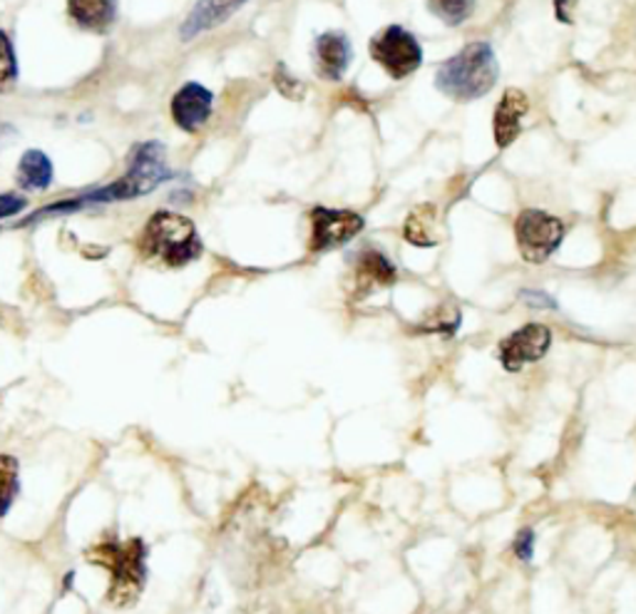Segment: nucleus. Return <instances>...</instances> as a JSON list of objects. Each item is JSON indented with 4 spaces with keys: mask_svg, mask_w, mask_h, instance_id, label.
Instances as JSON below:
<instances>
[{
    "mask_svg": "<svg viewBox=\"0 0 636 614\" xmlns=\"http://www.w3.org/2000/svg\"><path fill=\"white\" fill-rule=\"evenodd\" d=\"M85 558L110 572L107 600L112 607H130L140 600L147 584V545L142 538L97 540L93 548L85 550Z\"/></svg>",
    "mask_w": 636,
    "mask_h": 614,
    "instance_id": "1",
    "label": "nucleus"
},
{
    "mask_svg": "<svg viewBox=\"0 0 636 614\" xmlns=\"http://www.w3.org/2000/svg\"><path fill=\"white\" fill-rule=\"evenodd\" d=\"M500 77L495 51L487 43H470L440 65L435 87L450 100L470 103L493 90Z\"/></svg>",
    "mask_w": 636,
    "mask_h": 614,
    "instance_id": "2",
    "label": "nucleus"
},
{
    "mask_svg": "<svg viewBox=\"0 0 636 614\" xmlns=\"http://www.w3.org/2000/svg\"><path fill=\"white\" fill-rule=\"evenodd\" d=\"M162 152H164V148L160 142L140 144V148L132 152L130 170H127V174H122V180H117L115 184H110V187H103L97 192L85 194V197H77V200L63 202V204H53V207H47L43 214L87 207V204L144 197V194H150L152 190L160 187L162 182H168L172 177V172L164 168Z\"/></svg>",
    "mask_w": 636,
    "mask_h": 614,
    "instance_id": "3",
    "label": "nucleus"
},
{
    "mask_svg": "<svg viewBox=\"0 0 636 614\" xmlns=\"http://www.w3.org/2000/svg\"><path fill=\"white\" fill-rule=\"evenodd\" d=\"M140 251L144 259L177 269L202 257V239L192 219L174 212H154L142 229Z\"/></svg>",
    "mask_w": 636,
    "mask_h": 614,
    "instance_id": "4",
    "label": "nucleus"
},
{
    "mask_svg": "<svg viewBox=\"0 0 636 614\" xmlns=\"http://www.w3.org/2000/svg\"><path fill=\"white\" fill-rule=\"evenodd\" d=\"M515 237L522 259L530 265H542L560 249L564 222L540 209H525L515 222Z\"/></svg>",
    "mask_w": 636,
    "mask_h": 614,
    "instance_id": "5",
    "label": "nucleus"
},
{
    "mask_svg": "<svg viewBox=\"0 0 636 614\" xmlns=\"http://www.w3.org/2000/svg\"><path fill=\"white\" fill-rule=\"evenodd\" d=\"M370 55L388 77L403 80L423 65V47L418 37L400 25H388L370 41Z\"/></svg>",
    "mask_w": 636,
    "mask_h": 614,
    "instance_id": "6",
    "label": "nucleus"
},
{
    "mask_svg": "<svg viewBox=\"0 0 636 614\" xmlns=\"http://www.w3.org/2000/svg\"><path fill=\"white\" fill-rule=\"evenodd\" d=\"M311 244L309 249L313 255L321 251H331L348 244L356 234L364 231L366 219L356 212L348 209H328V207H313L311 214Z\"/></svg>",
    "mask_w": 636,
    "mask_h": 614,
    "instance_id": "7",
    "label": "nucleus"
},
{
    "mask_svg": "<svg viewBox=\"0 0 636 614\" xmlns=\"http://www.w3.org/2000/svg\"><path fill=\"white\" fill-rule=\"evenodd\" d=\"M552 346V331L542 324H527L517 328L500 344V364L505 371H520L525 364L540 360Z\"/></svg>",
    "mask_w": 636,
    "mask_h": 614,
    "instance_id": "8",
    "label": "nucleus"
},
{
    "mask_svg": "<svg viewBox=\"0 0 636 614\" xmlns=\"http://www.w3.org/2000/svg\"><path fill=\"white\" fill-rule=\"evenodd\" d=\"M214 95L200 83H187L172 97V120L184 132H200L212 115Z\"/></svg>",
    "mask_w": 636,
    "mask_h": 614,
    "instance_id": "9",
    "label": "nucleus"
},
{
    "mask_svg": "<svg viewBox=\"0 0 636 614\" xmlns=\"http://www.w3.org/2000/svg\"><path fill=\"white\" fill-rule=\"evenodd\" d=\"M396 281V267L384 251L366 249L354 259V294L368 297L376 289L390 287Z\"/></svg>",
    "mask_w": 636,
    "mask_h": 614,
    "instance_id": "10",
    "label": "nucleus"
},
{
    "mask_svg": "<svg viewBox=\"0 0 636 614\" xmlns=\"http://www.w3.org/2000/svg\"><path fill=\"white\" fill-rule=\"evenodd\" d=\"M313 55H316V67L324 80H341L354 61V47L344 33L331 31L313 41Z\"/></svg>",
    "mask_w": 636,
    "mask_h": 614,
    "instance_id": "11",
    "label": "nucleus"
},
{
    "mask_svg": "<svg viewBox=\"0 0 636 614\" xmlns=\"http://www.w3.org/2000/svg\"><path fill=\"white\" fill-rule=\"evenodd\" d=\"M244 3H249V0H200V3L190 11L187 21L180 28L182 41H192V37L227 23Z\"/></svg>",
    "mask_w": 636,
    "mask_h": 614,
    "instance_id": "12",
    "label": "nucleus"
},
{
    "mask_svg": "<svg viewBox=\"0 0 636 614\" xmlns=\"http://www.w3.org/2000/svg\"><path fill=\"white\" fill-rule=\"evenodd\" d=\"M527 112H530V100H527V95L522 90H507L503 95L500 105L495 107V122H493L497 148L505 150L517 140Z\"/></svg>",
    "mask_w": 636,
    "mask_h": 614,
    "instance_id": "13",
    "label": "nucleus"
},
{
    "mask_svg": "<svg viewBox=\"0 0 636 614\" xmlns=\"http://www.w3.org/2000/svg\"><path fill=\"white\" fill-rule=\"evenodd\" d=\"M67 15L80 31L105 35L115 28L120 6L117 0H67Z\"/></svg>",
    "mask_w": 636,
    "mask_h": 614,
    "instance_id": "14",
    "label": "nucleus"
},
{
    "mask_svg": "<svg viewBox=\"0 0 636 614\" xmlns=\"http://www.w3.org/2000/svg\"><path fill=\"white\" fill-rule=\"evenodd\" d=\"M53 182V162L41 150H28L18 162V184L23 190H47Z\"/></svg>",
    "mask_w": 636,
    "mask_h": 614,
    "instance_id": "15",
    "label": "nucleus"
},
{
    "mask_svg": "<svg viewBox=\"0 0 636 614\" xmlns=\"http://www.w3.org/2000/svg\"><path fill=\"white\" fill-rule=\"evenodd\" d=\"M406 239L416 247H435V209L430 204H423L408 214L406 219Z\"/></svg>",
    "mask_w": 636,
    "mask_h": 614,
    "instance_id": "16",
    "label": "nucleus"
},
{
    "mask_svg": "<svg viewBox=\"0 0 636 614\" xmlns=\"http://www.w3.org/2000/svg\"><path fill=\"white\" fill-rule=\"evenodd\" d=\"M21 493V465L13 455H0V518L11 513Z\"/></svg>",
    "mask_w": 636,
    "mask_h": 614,
    "instance_id": "17",
    "label": "nucleus"
},
{
    "mask_svg": "<svg viewBox=\"0 0 636 614\" xmlns=\"http://www.w3.org/2000/svg\"><path fill=\"white\" fill-rule=\"evenodd\" d=\"M425 6L438 21L450 28L465 23L475 11V0H425Z\"/></svg>",
    "mask_w": 636,
    "mask_h": 614,
    "instance_id": "18",
    "label": "nucleus"
},
{
    "mask_svg": "<svg viewBox=\"0 0 636 614\" xmlns=\"http://www.w3.org/2000/svg\"><path fill=\"white\" fill-rule=\"evenodd\" d=\"M18 80V63L11 37L0 31V93L11 90Z\"/></svg>",
    "mask_w": 636,
    "mask_h": 614,
    "instance_id": "19",
    "label": "nucleus"
},
{
    "mask_svg": "<svg viewBox=\"0 0 636 614\" xmlns=\"http://www.w3.org/2000/svg\"><path fill=\"white\" fill-rule=\"evenodd\" d=\"M273 80H277V87L283 97H301L303 83H299L297 77H291V73H287V67L283 65L277 67V75H273Z\"/></svg>",
    "mask_w": 636,
    "mask_h": 614,
    "instance_id": "20",
    "label": "nucleus"
},
{
    "mask_svg": "<svg viewBox=\"0 0 636 614\" xmlns=\"http://www.w3.org/2000/svg\"><path fill=\"white\" fill-rule=\"evenodd\" d=\"M515 554L522 562H530L535 558V532L532 530H522L515 538Z\"/></svg>",
    "mask_w": 636,
    "mask_h": 614,
    "instance_id": "21",
    "label": "nucleus"
},
{
    "mask_svg": "<svg viewBox=\"0 0 636 614\" xmlns=\"http://www.w3.org/2000/svg\"><path fill=\"white\" fill-rule=\"evenodd\" d=\"M25 200L18 197V194H0V219L13 217V214H21L25 209Z\"/></svg>",
    "mask_w": 636,
    "mask_h": 614,
    "instance_id": "22",
    "label": "nucleus"
},
{
    "mask_svg": "<svg viewBox=\"0 0 636 614\" xmlns=\"http://www.w3.org/2000/svg\"><path fill=\"white\" fill-rule=\"evenodd\" d=\"M522 299H525V304H530V306H537V309H557V301L550 297V294H545V291H522Z\"/></svg>",
    "mask_w": 636,
    "mask_h": 614,
    "instance_id": "23",
    "label": "nucleus"
},
{
    "mask_svg": "<svg viewBox=\"0 0 636 614\" xmlns=\"http://www.w3.org/2000/svg\"><path fill=\"white\" fill-rule=\"evenodd\" d=\"M13 128H8V125H0V138H3V132H11Z\"/></svg>",
    "mask_w": 636,
    "mask_h": 614,
    "instance_id": "24",
    "label": "nucleus"
}]
</instances>
